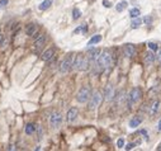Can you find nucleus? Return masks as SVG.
<instances>
[{"instance_id": "obj_28", "label": "nucleus", "mask_w": 161, "mask_h": 151, "mask_svg": "<svg viewBox=\"0 0 161 151\" xmlns=\"http://www.w3.org/2000/svg\"><path fill=\"white\" fill-rule=\"evenodd\" d=\"M117 146L119 147V149H122V147L124 146V140H123V138H119V140L117 141Z\"/></svg>"}, {"instance_id": "obj_5", "label": "nucleus", "mask_w": 161, "mask_h": 151, "mask_svg": "<svg viewBox=\"0 0 161 151\" xmlns=\"http://www.w3.org/2000/svg\"><path fill=\"white\" fill-rule=\"evenodd\" d=\"M142 97V92L139 88H133L131 90V93L128 95V107H132L133 104H136L137 102L141 99Z\"/></svg>"}, {"instance_id": "obj_1", "label": "nucleus", "mask_w": 161, "mask_h": 151, "mask_svg": "<svg viewBox=\"0 0 161 151\" xmlns=\"http://www.w3.org/2000/svg\"><path fill=\"white\" fill-rule=\"evenodd\" d=\"M96 64L99 66V69L100 70H107V69H109L112 64H113V58H112V55H110V52L108 50L103 51L102 53H100V56L98 58V61H96Z\"/></svg>"}, {"instance_id": "obj_10", "label": "nucleus", "mask_w": 161, "mask_h": 151, "mask_svg": "<svg viewBox=\"0 0 161 151\" xmlns=\"http://www.w3.org/2000/svg\"><path fill=\"white\" fill-rule=\"evenodd\" d=\"M100 56V50L99 48H90L88 52V57L91 62H96Z\"/></svg>"}, {"instance_id": "obj_19", "label": "nucleus", "mask_w": 161, "mask_h": 151, "mask_svg": "<svg viewBox=\"0 0 161 151\" xmlns=\"http://www.w3.org/2000/svg\"><path fill=\"white\" fill-rule=\"evenodd\" d=\"M52 5V0H44L43 3H41L39 4V10H46V9H48V8Z\"/></svg>"}, {"instance_id": "obj_15", "label": "nucleus", "mask_w": 161, "mask_h": 151, "mask_svg": "<svg viewBox=\"0 0 161 151\" xmlns=\"http://www.w3.org/2000/svg\"><path fill=\"white\" fill-rule=\"evenodd\" d=\"M44 42H46V36H39V37H37L36 42H34V48H36L37 51L41 50V48L43 47Z\"/></svg>"}, {"instance_id": "obj_29", "label": "nucleus", "mask_w": 161, "mask_h": 151, "mask_svg": "<svg viewBox=\"0 0 161 151\" xmlns=\"http://www.w3.org/2000/svg\"><path fill=\"white\" fill-rule=\"evenodd\" d=\"M7 4H8V0H0V9H4L7 7Z\"/></svg>"}, {"instance_id": "obj_11", "label": "nucleus", "mask_w": 161, "mask_h": 151, "mask_svg": "<svg viewBox=\"0 0 161 151\" xmlns=\"http://www.w3.org/2000/svg\"><path fill=\"white\" fill-rule=\"evenodd\" d=\"M79 114V110H77V108H70L69 109V112H67V115H66V119H67V122H74L75 119H76V117Z\"/></svg>"}, {"instance_id": "obj_32", "label": "nucleus", "mask_w": 161, "mask_h": 151, "mask_svg": "<svg viewBox=\"0 0 161 151\" xmlns=\"http://www.w3.org/2000/svg\"><path fill=\"white\" fill-rule=\"evenodd\" d=\"M157 58H159V60L161 61V48L159 50V53H157Z\"/></svg>"}, {"instance_id": "obj_20", "label": "nucleus", "mask_w": 161, "mask_h": 151, "mask_svg": "<svg viewBox=\"0 0 161 151\" xmlns=\"http://www.w3.org/2000/svg\"><path fill=\"white\" fill-rule=\"evenodd\" d=\"M127 5H128V3H127V1H119L117 5H116V10L121 13V12H123L126 8H127Z\"/></svg>"}, {"instance_id": "obj_18", "label": "nucleus", "mask_w": 161, "mask_h": 151, "mask_svg": "<svg viewBox=\"0 0 161 151\" xmlns=\"http://www.w3.org/2000/svg\"><path fill=\"white\" fill-rule=\"evenodd\" d=\"M102 41V36L100 34H96V36H93L88 42V46H91V44H95V43H99Z\"/></svg>"}, {"instance_id": "obj_2", "label": "nucleus", "mask_w": 161, "mask_h": 151, "mask_svg": "<svg viewBox=\"0 0 161 151\" xmlns=\"http://www.w3.org/2000/svg\"><path fill=\"white\" fill-rule=\"evenodd\" d=\"M89 57L88 56H84V55H77L76 57H75V61H74V69L75 70H79V71H85V70H88L89 67Z\"/></svg>"}, {"instance_id": "obj_23", "label": "nucleus", "mask_w": 161, "mask_h": 151, "mask_svg": "<svg viewBox=\"0 0 161 151\" xmlns=\"http://www.w3.org/2000/svg\"><path fill=\"white\" fill-rule=\"evenodd\" d=\"M139 14H141V12H139L138 8H133V9H131V12H129V17H131L132 19L133 18H137Z\"/></svg>"}, {"instance_id": "obj_21", "label": "nucleus", "mask_w": 161, "mask_h": 151, "mask_svg": "<svg viewBox=\"0 0 161 151\" xmlns=\"http://www.w3.org/2000/svg\"><path fill=\"white\" fill-rule=\"evenodd\" d=\"M24 131H25V133H27V135H32V133L36 131V127H34V124H33V123H28V124L25 126V129H24Z\"/></svg>"}, {"instance_id": "obj_13", "label": "nucleus", "mask_w": 161, "mask_h": 151, "mask_svg": "<svg viewBox=\"0 0 161 151\" xmlns=\"http://www.w3.org/2000/svg\"><path fill=\"white\" fill-rule=\"evenodd\" d=\"M25 33H27V36L36 37V33H37V26H36V24H33V23H30V24H28V26L25 27Z\"/></svg>"}, {"instance_id": "obj_24", "label": "nucleus", "mask_w": 161, "mask_h": 151, "mask_svg": "<svg viewBox=\"0 0 161 151\" xmlns=\"http://www.w3.org/2000/svg\"><path fill=\"white\" fill-rule=\"evenodd\" d=\"M80 17H81V12L77 9V8H75V9L72 10V19L76 21V19H79Z\"/></svg>"}, {"instance_id": "obj_27", "label": "nucleus", "mask_w": 161, "mask_h": 151, "mask_svg": "<svg viewBox=\"0 0 161 151\" xmlns=\"http://www.w3.org/2000/svg\"><path fill=\"white\" fill-rule=\"evenodd\" d=\"M148 48H150V50L151 51H157L159 50V47H157V44H156V43H154V42H150L148 43Z\"/></svg>"}, {"instance_id": "obj_3", "label": "nucleus", "mask_w": 161, "mask_h": 151, "mask_svg": "<svg viewBox=\"0 0 161 151\" xmlns=\"http://www.w3.org/2000/svg\"><path fill=\"white\" fill-rule=\"evenodd\" d=\"M90 97H91L90 88L89 86H82L80 90H79L77 95H76V100L79 102V103H86L90 99Z\"/></svg>"}, {"instance_id": "obj_7", "label": "nucleus", "mask_w": 161, "mask_h": 151, "mask_svg": "<svg viewBox=\"0 0 161 151\" xmlns=\"http://www.w3.org/2000/svg\"><path fill=\"white\" fill-rule=\"evenodd\" d=\"M62 123V115L59 112H53L50 117V126L52 128H59Z\"/></svg>"}, {"instance_id": "obj_26", "label": "nucleus", "mask_w": 161, "mask_h": 151, "mask_svg": "<svg viewBox=\"0 0 161 151\" xmlns=\"http://www.w3.org/2000/svg\"><path fill=\"white\" fill-rule=\"evenodd\" d=\"M143 23L147 24V26H150V24L152 23V17H151V15H146V17L143 18Z\"/></svg>"}, {"instance_id": "obj_14", "label": "nucleus", "mask_w": 161, "mask_h": 151, "mask_svg": "<svg viewBox=\"0 0 161 151\" xmlns=\"http://www.w3.org/2000/svg\"><path fill=\"white\" fill-rule=\"evenodd\" d=\"M53 56H55V48H48L42 53V60L43 61H51Z\"/></svg>"}, {"instance_id": "obj_22", "label": "nucleus", "mask_w": 161, "mask_h": 151, "mask_svg": "<svg viewBox=\"0 0 161 151\" xmlns=\"http://www.w3.org/2000/svg\"><path fill=\"white\" fill-rule=\"evenodd\" d=\"M141 23H142V19H139L138 17H137V18H133V21H132V23H131V27L136 29L141 26Z\"/></svg>"}, {"instance_id": "obj_31", "label": "nucleus", "mask_w": 161, "mask_h": 151, "mask_svg": "<svg viewBox=\"0 0 161 151\" xmlns=\"http://www.w3.org/2000/svg\"><path fill=\"white\" fill-rule=\"evenodd\" d=\"M134 146H136V144H128L127 146H126V150H132Z\"/></svg>"}, {"instance_id": "obj_9", "label": "nucleus", "mask_w": 161, "mask_h": 151, "mask_svg": "<svg viewBox=\"0 0 161 151\" xmlns=\"http://www.w3.org/2000/svg\"><path fill=\"white\" fill-rule=\"evenodd\" d=\"M104 98L107 102H112L116 98V94H114V88L112 85H107L104 89Z\"/></svg>"}, {"instance_id": "obj_35", "label": "nucleus", "mask_w": 161, "mask_h": 151, "mask_svg": "<svg viewBox=\"0 0 161 151\" xmlns=\"http://www.w3.org/2000/svg\"><path fill=\"white\" fill-rule=\"evenodd\" d=\"M9 150H15V147H14V145H10V147H9Z\"/></svg>"}, {"instance_id": "obj_25", "label": "nucleus", "mask_w": 161, "mask_h": 151, "mask_svg": "<svg viewBox=\"0 0 161 151\" xmlns=\"http://www.w3.org/2000/svg\"><path fill=\"white\" fill-rule=\"evenodd\" d=\"M86 31H88V27L84 24V26H80V27H77V28L74 31V33H75V34H77V33H80V32H84V33H85Z\"/></svg>"}, {"instance_id": "obj_8", "label": "nucleus", "mask_w": 161, "mask_h": 151, "mask_svg": "<svg viewBox=\"0 0 161 151\" xmlns=\"http://www.w3.org/2000/svg\"><path fill=\"white\" fill-rule=\"evenodd\" d=\"M123 53H124L126 57L128 58H132L136 56V47L131 44V43H128V44H124V47H123Z\"/></svg>"}, {"instance_id": "obj_4", "label": "nucleus", "mask_w": 161, "mask_h": 151, "mask_svg": "<svg viewBox=\"0 0 161 151\" xmlns=\"http://www.w3.org/2000/svg\"><path fill=\"white\" fill-rule=\"evenodd\" d=\"M72 60H74L72 55H67V56L64 58V61L60 65V72H61V74H67V72L72 69V66H74Z\"/></svg>"}, {"instance_id": "obj_30", "label": "nucleus", "mask_w": 161, "mask_h": 151, "mask_svg": "<svg viewBox=\"0 0 161 151\" xmlns=\"http://www.w3.org/2000/svg\"><path fill=\"white\" fill-rule=\"evenodd\" d=\"M103 5H104L105 8H110V7H112L110 1H108V0H103Z\"/></svg>"}, {"instance_id": "obj_16", "label": "nucleus", "mask_w": 161, "mask_h": 151, "mask_svg": "<svg viewBox=\"0 0 161 151\" xmlns=\"http://www.w3.org/2000/svg\"><path fill=\"white\" fill-rule=\"evenodd\" d=\"M141 123H142V118L141 117H133L129 121V127L131 128H136V127H138Z\"/></svg>"}, {"instance_id": "obj_33", "label": "nucleus", "mask_w": 161, "mask_h": 151, "mask_svg": "<svg viewBox=\"0 0 161 151\" xmlns=\"http://www.w3.org/2000/svg\"><path fill=\"white\" fill-rule=\"evenodd\" d=\"M3 41H4V37H3L1 34H0V46H1V43H3Z\"/></svg>"}, {"instance_id": "obj_36", "label": "nucleus", "mask_w": 161, "mask_h": 151, "mask_svg": "<svg viewBox=\"0 0 161 151\" xmlns=\"http://www.w3.org/2000/svg\"><path fill=\"white\" fill-rule=\"evenodd\" d=\"M157 150H159V151H161V145H160V146H159V147H157Z\"/></svg>"}, {"instance_id": "obj_17", "label": "nucleus", "mask_w": 161, "mask_h": 151, "mask_svg": "<svg viewBox=\"0 0 161 151\" xmlns=\"http://www.w3.org/2000/svg\"><path fill=\"white\" fill-rule=\"evenodd\" d=\"M159 105H160V102L159 100H155L152 104H151V107H150V115H154L156 112H157V109H159Z\"/></svg>"}, {"instance_id": "obj_6", "label": "nucleus", "mask_w": 161, "mask_h": 151, "mask_svg": "<svg viewBox=\"0 0 161 151\" xmlns=\"http://www.w3.org/2000/svg\"><path fill=\"white\" fill-rule=\"evenodd\" d=\"M102 100H103L102 94L99 93V92H95V93L90 97V100H89V109L93 110V109H95L96 107H99V104L102 103Z\"/></svg>"}, {"instance_id": "obj_34", "label": "nucleus", "mask_w": 161, "mask_h": 151, "mask_svg": "<svg viewBox=\"0 0 161 151\" xmlns=\"http://www.w3.org/2000/svg\"><path fill=\"white\" fill-rule=\"evenodd\" d=\"M157 127H159V128H157V129H159V131H160V132H161V119H160V122H159V126H157Z\"/></svg>"}, {"instance_id": "obj_12", "label": "nucleus", "mask_w": 161, "mask_h": 151, "mask_svg": "<svg viewBox=\"0 0 161 151\" xmlns=\"http://www.w3.org/2000/svg\"><path fill=\"white\" fill-rule=\"evenodd\" d=\"M156 60V55L154 53V51H150L145 55V58H143V62L146 65H152Z\"/></svg>"}]
</instances>
